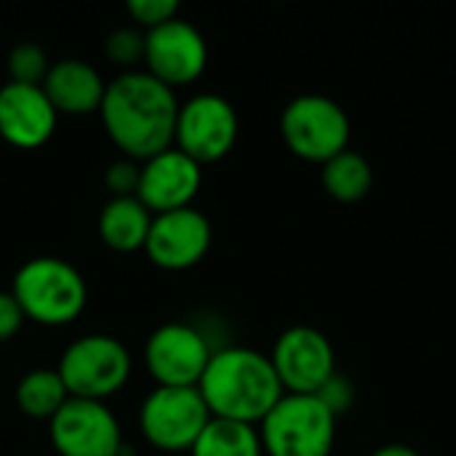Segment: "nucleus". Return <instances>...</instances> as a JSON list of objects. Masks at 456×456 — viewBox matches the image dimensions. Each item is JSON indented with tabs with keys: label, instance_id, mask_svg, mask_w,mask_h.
Listing matches in <instances>:
<instances>
[{
	"label": "nucleus",
	"instance_id": "1",
	"mask_svg": "<svg viewBox=\"0 0 456 456\" xmlns=\"http://www.w3.org/2000/svg\"><path fill=\"white\" fill-rule=\"evenodd\" d=\"M179 102L174 88L155 80L147 69L120 72L107 83L99 107L102 126L128 160H150L174 147Z\"/></svg>",
	"mask_w": 456,
	"mask_h": 456
},
{
	"label": "nucleus",
	"instance_id": "2",
	"mask_svg": "<svg viewBox=\"0 0 456 456\" xmlns=\"http://www.w3.org/2000/svg\"><path fill=\"white\" fill-rule=\"evenodd\" d=\"M198 390L211 417L254 428L286 395L270 355L243 345L214 350Z\"/></svg>",
	"mask_w": 456,
	"mask_h": 456
},
{
	"label": "nucleus",
	"instance_id": "3",
	"mask_svg": "<svg viewBox=\"0 0 456 456\" xmlns=\"http://www.w3.org/2000/svg\"><path fill=\"white\" fill-rule=\"evenodd\" d=\"M27 321L40 326H67L77 321L88 305L86 278L75 265L59 256H35L24 262L11 286Z\"/></svg>",
	"mask_w": 456,
	"mask_h": 456
},
{
	"label": "nucleus",
	"instance_id": "4",
	"mask_svg": "<svg viewBox=\"0 0 456 456\" xmlns=\"http://www.w3.org/2000/svg\"><path fill=\"white\" fill-rule=\"evenodd\" d=\"M265 456H331L337 414L318 395H283L256 425Z\"/></svg>",
	"mask_w": 456,
	"mask_h": 456
},
{
	"label": "nucleus",
	"instance_id": "5",
	"mask_svg": "<svg viewBox=\"0 0 456 456\" xmlns=\"http://www.w3.org/2000/svg\"><path fill=\"white\" fill-rule=\"evenodd\" d=\"M281 136L291 155L323 166L350 150L353 123L337 99L323 94H302L283 107Z\"/></svg>",
	"mask_w": 456,
	"mask_h": 456
},
{
	"label": "nucleus",
	"instance_id": "6",
	"mask_svg": "<svg viewBox=\"0 0 456 456\" xmlns=\"http://www.w3.org/2000/svg\"><path fill=\"white\" fill-rule=\"evenodd\" d=\"M128 347L107 334H86L75 339L59 358V377L69 398L104 403L128 385L131 377Z\"/></svg>",
	"mask_w": 456,
	"mask_h": 456
},
{
	"label": "nucleus",
	"instance_id": "7",
	"mask_svg": "<svg viewBox=\"0 0 456 456\" xmlns=\"http://www.w3.org/2000/svg\"><path fill=\"white\" fill-rule=\"evenodd\" d=\"M211 422V411L198 387H155L139 406L144 441L166 454L190 452Z\"/></svg>",
	"mask_w": 456,
	"mask_h": 456
},
{
	"label": "nucleus",
	"instance_id": "8",
	"mask_svg": "<svg viewBox=\"0 0 456 456\" xmlns=\"http://www.w3.org/2000/svg\"><path fill=\"white\" fill-rule=\"evenodd\" d=\"M238 112L230 99L219 94H195L176 112L174 147L195 163H216L235 150Z\"/></svg>",
	"mask_w": 456,
	"mask_h": 456
},
{
	"label": "nucleus",
	"instance_id": "9",
	"mask_svg": "<svg viewBox=\"0 0 456 456\" xmlns=\"http://www.w3.org/2000/svg\"><path fill=\"white\" fill-rule=\"evenodd\" d=\"M211 355L208 337L182 321L158 326L144 345V366L155 387H198Z\"/></svg>",
	"mask_w": 456,
	"mask_h": 456
},
{
	"label": "nucleus",
	"instance_id": "10",
	"mask_svg": "<svg viewBox=\"0 0 456 456\" xmlns=\"http://www.w3.org/2000/svg\"><path fill=\"white\" fill-rule=\"evenodd\" d=\"M270 363L283 393L289 395H318L323 385L337 374L334 345L323 331L313 326L286 329L273 345Z\"/></svg>",
	"mask_w": 456,
	"mask_h": 456
},
{
	"label": "nucleus",
	"instance_id": "11",
	"mask_svg": "<svg viewBox=\"0 0 456 456\" xmlns=\"http://www.w3.org/2000/svg\"><path fill=\"white\" fill-rule=\"evenodd\" d=\"M48 438L59 456H123V433L107 403L69 398L48 422Z\"/></svg>",
	"mask_w": 456,
	"mask_h": 456
},
{
	"label": "nucleus",
	"instance_id": "12",
	"mask_svg": "<svg viewBox=\"0 0 456 456\" xmlns=\"http://www.w3.org/2000/svg\"><path fill=\"white\" fill-rule=\"evenodd\" d=\"M147 72L168 88L195 83L208 64V45L192 21L171 19L144 32Z\"/></svg>",
	"mask_w": 456,
	"mask_h": 456
},
{
	"label": "nucleus",
	"instance_id": "13",
	"mask_svg": "<svg viewBox=\"0 0 456 456\" xmlns=\"http://www.w3.org/2000/svg\"><path fill=\"white\" fill-rule=\"evenodd\" d=\"M211 240H214V230L208 216L190 206V208L152 216L144 254L155 267L168 273H182L206 259Z\"/></svg>",
	"mask_w": 456,
	"mask_h": 456
},
{
	"label": "nucleus",
	"instance_id": "14",
	"mask_svg": "<svg viewBox=\"0 0 456 456\" xmlns=\"http://www.w3.org/2000/svg\"><path fill=\"white\" fill-rule=\"evenodd\" d=\"M200 184H203V166L187 158L184 152H179L176 147H168L142 163L136 198L144 203V208L152 216L168 214V211L190 208L195 195L200 192Z\"/></svg>",
	"mask_w": 456,
	"mask_h": 456
},
{
	"label": "nucleus",
	"instance_id": "15",
	"mask_svg": "<svg viewBox=\"0 0 456 456\" xmlns=\"http://www.w3.org/2000/svg\"><path fill=\"white\" fill-rule=\"evenodd\" d=\"M59 123V112L48 102L43 86L5 83L0 86V139L16 150L43 147Z\"/></svg>",
	"mask_w": 456,
	"mask_h": 456
},
{
	"label": "nucleus",
	"instance_id": "16",
	"mask_svg": "<svg viewBox=\"0 0 456 456\" xmlns=\"http://www.w3.org/2000/svg\"><path fill=\"white\" fill-rule=\"evenodd\" d=\"M43 91L59 115H91L99 112L104 102L107 83L102 72L83 59H59L51 64Z\"/></svg>",
	"mask_w": 456,
	"mask_h": 456
},
{
	"label": "nucleus",
	"instance_id": "17",
	"mask_svg": "<svg viewBox=\"0 0 456 456\" xmlns=\"http://www.w3.org/2000/svg\"><path fill=\"white\" fill-rule=\"evenodd\" d=\"M152 214L144 208V203L131 198H110L96 219V232L102 243L118 254H134L144 251L147 235H150Z\"/></svg>",
	"mask_w": 456,
	"mask_h": 456
},
{
	"label": "nucleus",
	"instance_id": "18",
	"mask_svg": "<svg viewBox=\"0 0 456 456\" xmlns=\"http://www.w3.org/2000/svg\"><path fill=\"white\" fill-rule=\"evenodd\" d=\"M321 184L323 192L337 203H358L374 187V166L366 155L345 150L321 166Z\"/></svg>",
	"mask_w": 456,
	"mask_h": 456
},
{
	"label": "nucleus",
	"instance_id": "19",
	"mask_svg": "<svg viewBox=\"0 0 456 456\" xmlns=\"http://www.w3.org/2000/svg\"><path fill=\"white\" fill-rule=\"evenodd\" d=\"M16 406L29 419L51 422L59 409L69 401V393L56 369H32L16 382Z\"/></svg>",
	"mask_w": 456,
	"mask_h": 456
},
{
	"label": "nucleus",
	"instance_id": "20",
	"mask_svg": "<svg viewBox=\"0 0 456 456\" xmlns=\"http://www.w3.org/2000/svg\"><path fill=\"white\" fill-rule=\"evenodd\" d=\"M190 456H265V452L254 425L211 417L190 449Z\"/></svg>",
	"mask_w": 456,
	"mask_h": 456
},
{
	"label": "nucleus",
	"instance_id": "21",
	"mask_svg": "<svg viewBox=\"0 0 456 456\" xmlns=\"http://www.w3.org/2000/svg\"><path fill=\"white\" fill-rule=\"evenodd\" d=\"M48 69H51L48 53L37 43H16L11 48V53H8V75H11V83L43 86Z\"/></svg>",
	"mask_w": 456,
	"mask_h": 456
},
{
	"label": "nucleus",
	"instance_id": "22",
	"mask_svg": "<svg viewBox=\"0 0 456 456\" xmlns=\"http://www.w3.org/2000/svg\"><path fill=\"white\" fill-rule=\"evenodd\" d=\"M104 56L123 72L144 61V32L139 27H118L104 37Z\"/></svg>",
	"mask_w": 456,
	"mask_h": 456
},
{
	"label": "nucleus",
	"instance_id": "23",
	"mask_svg": "<svg viewBox=\"0 0 456 456\" xmlns=\"http://www.w3.org/2000/svg\"><path fill=\"white\" fill-rule=\"evenodd\" d=\"M126 11H128V16L134 19L136 27L150 32V29L176 19L179 16V3L176 0H128Z\"/></svg>",
	"mask_w": 456,
	"mask_h": 456
},
{
	"label": "nucleus",
	"instance_id": "24",
	"mask_svg": "<svg viewBox=\"0 0 456 456\" xmlns=\"http://www.w3.org/2000/svg\"><path fill=\"white\" fill-rule=\"evenodd\" d=\"M139 171L142 163L120 158L104 168V184L110 190V198H131L139 190Z\"/></svg>",
	"mask_w": 456,
	"mask_h": 456
},
{
	"label": "nucleus",
	"instance_id": "25",
	"mask_svg": "<svg viewBox=\"0 0 456 456\" xmlns=\"http://www.w3.org/2000/svg\"><path fill=\"white\" fill-rule=\"evenodd\" d=\"M318 398L339 417V414H345L350 406H353V401H355V387H353V382L347 379V377H342L339 371L323 385V390L318 393Z\"/></svg>",
	"mask_w": 456,
	"mask_h": 456
},
{
	"label": "nucleus",
	"instance_id": "26",
	"mask_svg": "<svg viewBox=\"0 0 456 456\" xmlns=\"http://www.w3.org/2000/svg\"><path fill=\"white\" fill-rule=\"evenodd\" d=\"M24 313L11 291H0V345L13 339L24 326Z\"/></svg>",
	"mask_w": 456,
	"mask_h": 456
},
{
	"label": "nucleus",
	"instance_id": "27",
	"mask_svg": "<svg viewBox=\"0 0 456 456\" xmlns=\"http://www.w3.org/2000/svg\"><path fill=\"white\" fill-rule=\"evenodd\" d=\"M369 456H419V452L406 444H385V446L374 449Z\"/></svg>",
	"mask_w": 456,
	"mask_h": 456
}]
</instances>
